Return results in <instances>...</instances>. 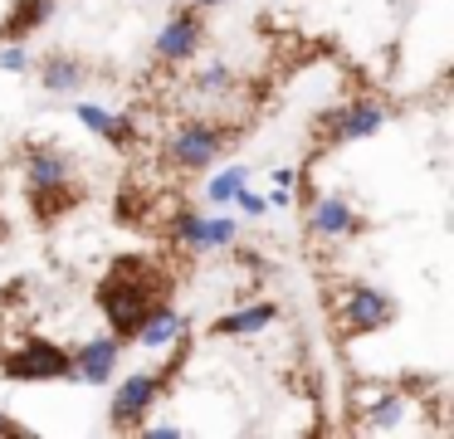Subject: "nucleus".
Listing matches in <instances>:
<instances>
[{
    "instance_id": "f257e3e1",
    "label": "nucleus",
    "mask_w": 454,
    "mask_h": 439,
    "mask_svg": "<svg viewBox=\"0 0 454 439\" xmlns=\"http://www.w3.org/2000/svg\"><path fill=\"white\" fill-rule=\"evenodd\" d=\"M450 78L323 137L288 176L337 435H450Z\"/></svg>"
},
{
    "instance_id": "f03ea898",
    "label": "nucleus",
    "mask_w": 454,
    "mask_h": 439,
    "mask_svg": "<svg viewBox=\"0 0 454 439\" xmlns=\"http://www.w3.org/2000/svg\"><path fill=\"white\" fill-rule=\"evenodd\" d=\"M454 0H176L132 93L108 113L206 191L274 210L298 156L347 122L450 78Z\"/></svg>"
},
{
    "instance_id": "7ed1b4c3",
    "label": "nucleus",
    "mask_w": 454,
    "mask_h": 439,
    "mask_svg": "<svg viewBox=\"0 0 454 439\" xmlns=\"http://www.w3.org/2000/svg\"><path fill=\"white\" fill-rule=\"evenodd\" d=\"M210 244L196 185L113 117L0 142V380H103L176 317Z\"/></svg>"
},
{
    "instance_id": "20e7f679",
    "label": "nucleus",
    "mask_w": 454,
    "mask_h": 439,
    "mask_svg": "<svg viewBox=\"0 0 454 439\" xmlns=\"http://www.w3.org/2000/svg\"><path fill=\"white\" fill-rule=\"evenodd\" d=\"M108 435L333 439L323 337L254 259L249 278H230L215 308L181 322L167 351L113 390Z\"/></svg>"
},
{
    "instance_id": "39448f33",
    "label": "nucleus",
    "mask_w": 454,
    "mask_h": 439,
    "mask_svg": "<svg viewBox=\"0 0 454 439\" xmlns=\"http://www.w3.org/2000/svg\"><path fill=\"white\" fill-rule=\"evenodd\" d=\"M64 10V0H0V54L20 49Z\"/></svg>"
}]
</instances>
